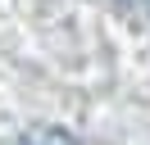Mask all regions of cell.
<instances>
[{
  "label": "cell",
  "mask_w": 150,
  "mask_h": 145,
  "mask_svg": "<svg viewBox=\"0 0 150 145\" xmlns=\"http://www.w3.org/2000/svg\"><path fill=\"white\" fill-rule=\"evenodd\" d=\"M123 9H150V0H118Z\"/></svg>",
  "instance_id": "2"
},
{
  "label": "cell",
  "mask_w": 150,
  "mask_h": 145,
  "mask_svg": "<svg viewBox=\"0 0 150 145\" xmlns=\"http://www.w3.org/2000/svg\"><path fill=\"white\" fill-rule=\"evenodd\" d=\"M18 145H77V136L64 127H28Z\"/></svg>",
  "instance_id": "1"
}]
</instances>
